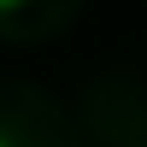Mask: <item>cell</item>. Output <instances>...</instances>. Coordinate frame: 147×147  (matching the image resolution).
<instances>
[{
    "mask_svg": "<svg viewBox=\"0 0 147 147\" xmlns=\"http://www.w3.org/2000/svg\"><path fill=\"white\" fill-rule=\"evenodd\" d=\"M18 6H24V0H0V12H18Z\"/></svg>",
    "mask_w": 147,
    "mask_h": 147,
    "instance_id": "cell-1",
    "label": "cell"
},
{
    "mask_svg": "<svg viewBox=\"0 0 147 147\" xmlns=\"http://www.w3.org/2000/svg\"><path fill=\"white\" fill-rule=\"evenodd\" d=\"M0 147H12V141H6V136H0Z\"/></svg>",
    "mask_w": 147,
    "mask_h": 147,
    "instance_id": "cell-2",
    "label": "cell"
}]
</instances>
